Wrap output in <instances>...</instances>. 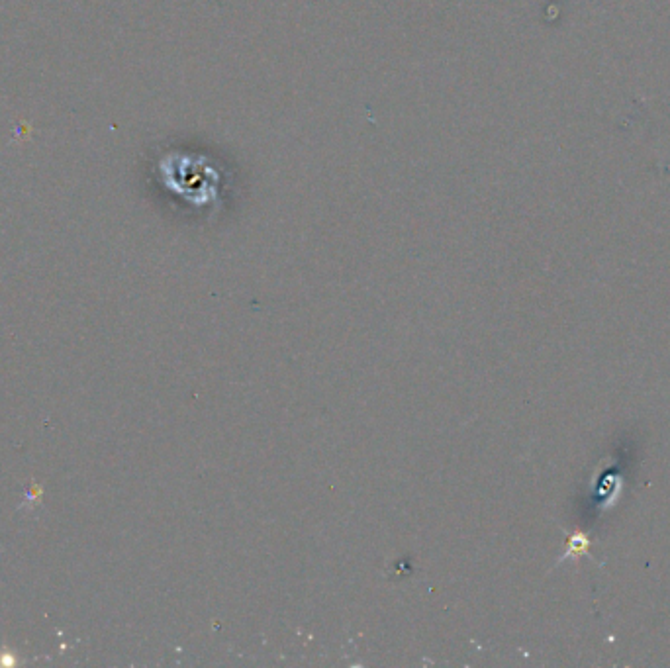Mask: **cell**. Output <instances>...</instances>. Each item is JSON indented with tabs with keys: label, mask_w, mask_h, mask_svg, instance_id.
<instances>
[{
	"label": "cell",
	"mask_w": 670,
	"mask_h": 668,
	"mask_svg": "<svg viewBox=\"0 0 670 668\" xmlns=\"http://www.w3.org/2000/svg\"><path fill=\"white\" fill-rule=\"evenodd\" d=\"M590 537L586 531L582 529H575L569 533V539H567V551L561 555V559L555 563V567H559L561 563L573 559V557H592L590 555Z\"/></svg>",
	"instance_id": "obj_1"
}]
</instances>
